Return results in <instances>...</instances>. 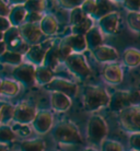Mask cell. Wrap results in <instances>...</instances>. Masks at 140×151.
Listing matches in <instances>:
<instances>
[{
	"instance_id": "obj_11",
	"label": "cell",
	"mask_w": 140,
	"mask_h": 151,
	"mask_svg": "<svg viewBox=\"0 0 140 151\" xmlns=\"http://www.w3.org/2000/svg\"><path fill=\"white\" fill-rule=\"evenodd\" d=\"M31 126L37 135H46L54 127V115L52 111L37 110L36 116Z\"/></svg>"
},
{
	"instance_id": "obj_40",
	"label": "cell",
	"mask_w": 140,
	"mask_h": 151,
	"mask_svg": "<svg viewBox=\"0 0 140 151\" xmlns=\"http://www.w3.org/2000/svg\"><path fill=\"white\" fill-rule=\"evenodd\" d=\"M121 6L127 12H140V1H123Z\"/></svg>"
},
{
	"instance_id": "obj_38",
	"label": "cell",
	"mask_w": 140,
	"mask_h": 151,
	"mask_svg": "<svg viewBox=\"0 0 140 151\" xmlns=\"http://www.w3.org/2000/svg\"><path fill=\"white\" fill-rule=\"evenodd\" d=\"M45 13H36V12H27V17H25V21L24 23H31V24H39L42 21L43 17Z\"/></svg>"
},
{
	"instance_id": "obj_13",
	"label": "cell",
	"mask_w": 140,
	"mask_h": 151,
	"mask_svg": "<svg viewBox=\"0 0 140 151\" xmlns=\"http://www.w3.org/2000/svg\"><path fill=\"white\" fill-rule=\"evenodd\" d=\"M103 81L110 86H118L124 80V69L121 64L114 63V64L104 65V68L101 72Z\"/></svg>"
},
{
	"instance_id": "obj_33",
	"label": "cell",
	"mask_w": 140,
	"mask_h": 151,
	"mask_svg": "<svg viewBox=\"0 0 140 151\" xmlns=\"http://www.w3.org/2000/svg\"><path fill=\"white\" fill-rule=\"evenodd\" d=\"M69 24L70 27H73V25H77L79 23L83 22L84 20L88 18V15L82 11L81 8H76L71 11H69Z\"/></svg>"
},
{
	"instance_id": "obj_29",
	"label": "cell",
	"mask_w": 140,
	"mask_h": 151,
	"mask_svg": "<svg viewBox=\"0 0 140 151\" xmlns=\"http://www.w3.org/2000/svg\"><path fill=\"white\" fill-rule=\"evenodd\" d=\"M18 138L14 129L10 124H0V144L8 145L15 141Z\"/></svg>"
},
{
	"instance_id": "obj_8",
	"label": "cell",
	"mask_w": 140,
	"mask_h": 151,
	"mask_svg": "<svg viewBox=\"0 0 140 151\" xmlns=\"http://www.w3.org/2000/svg\"><path fill=\"white\" fill-rule=\"evenodd\" d=\"M44 89L48 92H58L67 95L71 100L76 98L79 92V87L76 82L60 77H54V79L46 87H44Z\"/></svg>"
},
{
	"instance_id": "obj_37",
	"label": "cell",
	"mask_w": 140,
	"mask_h": 151,
	"mask_svg": "<svg viewBox=\"0 0 140 151\" xmlns=\"http://www.w3.org/2000/svg\"><path fill=\"white\" fill-rule=\"evenodd\" d=\"M83 1H78V0H61V1H58L57 4L58 6L61 8V9H65V10H69L71 11L76 8L81 7Z\"/></svg>"
},
{
	"instance_id": "obj_34",
	"label": "cell",
	"mask_w": 140,
	"mask_h": 151,
	"mask_svg": "<svg viewBox=\"0 0 140 151\" xmlns=\"http://www.w3.org/2000/svg\"><path fill=\"white\" fill-rule=\"evenodd\" d=\"M100 149H101L100 151H125L124 146L119 141L114 139H108V138H106L101 144Z\"/></svg>"
},
{
	"instance_id": "obj_43",
	"label": "cell",
	"mask_w": 140,
	"mask_h": 151,
	"mask_svg": "<svg viewBox=\"0 0 140 151\" xmlns=\"http://www.w3.org/2000/svg\"><path fill=\"white\" fill-rule=\"evenodd\" d=\"M7 49H6V45H4V42H0V55L1 54H4Z\"/></svg>"
},
{
	"instance_id": "obj_18",
	"label": "cell",
	"mask_w": 140,
	"mask_h": 151,
	"mask_svg": "<svg viewBox=\"0 0 140 151\" xmlns=\"http://www.w3.org/2000/svg\"><path fill=\"white\" fill-rule=\"evenodd\" d=\"M24 2H8L10 4V13H9V22L11 24V27H21L24 21H25V17H27V12L24 8Z\"/></svg>"
},
{
	"instance_id": "obj_50",
	"label": "cell",
	"mask_w": 140,
	"mask_h": 151,
	"mask_svg": "<svg viewBox=\"0 0 140 151\" xmlns=\"http://www.w3.org/2000/svg\"><path fill=\"white\" fill-rule=\"evenodd\" d=\"M53 151H58V150H53Z\"/></svg>"
},
{
	"instance_id": "obj_41",
	"label": "cell",
	"mask_w": 140,
	"mask_h": 151,
	"mask_svg": "<svg viewBox=\"0 0 140 151\" xmlns=\"http://www.w3.org/2000/svg\"><path fill=\"white\" fill-rule=\"evenodd\" d=\"M10 13V4L6 1H0V17L8 18Z\"/></svg>"
},
{
	"instance_id": "obj_21",
	"label": "cell",
	"mask_w": 140,
	"mask_h": 151,
	"mask_svg": "<svg viewBox=\"0 0 140 151\" xmlns=\"http://www.w3.org/2000/svg\"><path fill=\"white\" fill-rule=\"evenodd\" d=\"M62 41L70 47L72 53L75 54H83L87 50V43H85V37L83 35L77 34H68L61 38Z\"/></svg>"
},
{
	"instance_id": "obj_10",
	"label": "cell",
	"mask_w": 140,
	"mask_h": 151,
	"mask_svg": "<svg viewBox=\"0 0 140 151\" xmlns=\"http://www.w3.org/2000/svg\"><path fill=\"white\" fill-rule=\"evenodd\" d=\"M4 43L6 45V49L10 52H15L24 55L27 50L29 46L23 42L19 32V27H11L8 31L4 32Z\"/></svg>"
},
{
	"instance_id": "obj_14",
	"label": "cell",
	"mask_w": 140,
	"mask_h": 151,
	"mask_svg": "<svg viewBox=\"0 0 140 151\" xmlns=\"http://www.w3.org/2000/svg\"><path fill=\"white\" fill-rule=\"evenodd\" d=\"M119 19H121V15L117 11L111 12L96 21V25L104 34V36H110L117 33L119 29V22H121Z\"/></svg>"
},
{
	"instance_id": "obj_23",
	"label": "cell",
	"mask_w": 140,
	"mask_h": 151,
	"mask_svg": "<svg viewBox=\"0 0 140 151\" xmlns=\"http://www.w3.org/2000/svg\"><path fill=\"white\" fill-rule=\"evenodd\" d=\"M84 37H85V43H87V48L90 52L104 44V34L101 32L96 24L84 35Z\"/></svg>"
},
{
	"instance_id": "obj_15",
	"label": "cell",
	"mask_w": 140,
	"mask_h": 151,
	"mask_svg": "<svg viewBox=\"0 0 140 151\" xmlns=\"http://www.w3.org/2000/svg\"><path fill=\"white\" fill-rule=\"evenodd\" d=\"M91 54L95 60L103 65L114 64V63H117V60L119 59V54L117 49L106 44H103L98 48L93 49Z\"/></svg>"
},
{
	"instance_id": "obj_30",
	"label": "cell",
	"mask_w": 140,
	"mask_h": 151,
	"mask_svg": "<svg viewBox=\"0 0 140 151\" xmlns=\"http://www.w3.org/2000/svg\"><path fill=\"white\" fill-rule=\"evenodd\" d=\"M94 25H95L94 20L91 19L90 17H88L83 22L79 23L77 25H73V27H70V33L77 35H83L84 36Z\"/></svg>"
},
{
	"instance_id": "obj_7",
	"label": "cell",
	"mask_w": 140,
	"mask_h": 151,
	"mask_svg": "<svg viewBox=\"0 0 140 151\" xmlns=\"http://www.w3.org/2000/svg\"><path fill=\"white\" fill-rule=\"evenodd\" d=\"M35 66L27 63L17 66L12 68V79L17 81L21 87L31 88L35 86Z\"/></svg>"
},
{
	"instance_id": "obj_22",
	"label": "cell",
	"mask_w": 140,
	"mask_h": 151,
	"mask_svg": "<svg viewBox=\"0 0 140 151\" xmlns=\"http://www.w3.org/2000/svg\"><path fill=\"white\" fill-rule=\"evenodd\" d=\"M123 65L127 68H137L140 66V49L136 47H127L121 54Z\"/></svg>"
},
{
	"instance_id": "obj_9",
	"label": "cell",
	"mask_w": 140,
	"mask_h": 151,
	"mask_svg": "<svg viewBox=\"0 0 140 151\" xmlns=\"http://www.w3.org/2000/svg\"><path fill=\"white\" fill-rule=\"evenodd\" d=\"M37 113V109L33 104L21 101L14 105V112H13V118L12 122L18 125H31L34 121Z\"/></svg>"
},
{
	"instance_id": "obj_51",
	"label": "cell",
	"mask_w": 140,
	"mask_h": 151,
	"mask_svg": "<svg viewBox=\"0 0 140 151\" xmlns=\"http://www.w3.org/2000/svg\"><path fill=\"white\" fill-rule=\"evenodd\" d=\"M130 151H133V150H130Z\"/></svg>"
},
{
	"instance_id": "obj_17",
	"label": "cell",
	"mask_w": 140,
	"mask_h": 151,
	"mask_svg": "<svg viewBox=\"0 0 140 151\" xmlns=\"http://www.w3.org/2000/svg\"><path fill=\"white\" fill-rule=\"evenodd\" d=\"M58 44H59V40H54V43L52 44V46L49 47V49L47 50L43 63V66L48 68L52 71H55L58 66L62 65V58L60 56L59 53V48H58Z\"/></svg>"
},
{
	"instance_id": "obj_19",
	"label": "cell",
	"mask_w": 140,
	"mask_h": 151,
	"mask_svg": "<svg viewBox=\"0 0 140 151\" xmlns=\"http://www.w3.org/2000/svg\"><path fill=\"white\" fill-rule=\"evenodd\" d=\"M49 103L50 107L55 112L65 113L70 110L72 105V100L69 96L58 92H49Z\"/></svg>"
},
{
	"instance_id": "obj_28",
	"label": "cell",
	"mask_w": 140,
	"mask_h": 151,
	"mask_svg": "<svg viewBox=\"0 0 140 151\" xmlns=\"http://www.w3.org/2000/svg\"><path fill=\"white\" fill-rule=\"evenodd\" d=\"M114 11L115 10H114L113 2H111V1H96V6H95L93 14L91 15V19H93L94 21H98L101 18Z\"/></svg>"
},
{
	"instance_id": "obj_6",
	"label": "cell",
	"mask_w": 140,
	"mask_h": 151,
	"mask_svg": "<svg viewBox=\"0 0 140 151\" xmlns=\"http://www.w3.org/2000/svg\"><path fill=\"white\" fill-rule=\"evenodd\" d=\"M54 40L53 38L52 40H46V41H43L39 44H36L34 46H30L27 52L24 53V55H23L24 63L33 65L35 67L42 66L43 63H44V59H45L46 53H47L49 47L54 43Z\"/></svg>"
},
{
	"instance_id": "obj_24",
	"label": "cell",
	"mask_w": 140,
	"mask_h": 151,
	"mask_svg": "<svg viewBox=\"0 0 140 151\" xmlns=\"http://www.w3.org/2000/svg\"><path fill=\"white\" fill-rule=\"evenodd\" d=\"M45 141L41 137L27 138L19 144V151H45Z\"/></svg>"
},
{
	"instance_id": "obj_27",
	"label": "cell",
	"mask_w": 140,
	"mask_h": 151,
	"mask_svg": "<svg viewBox=\"0 0 140 151\" xmlns=\"http://www.w3.org/2000/svg\"><path fill=\"white\" fill-rule=\"evenodd\" d=\"M23 55L15 52H10L6 50L4 54L0 55V65H6V66H11V67H17L19 65L23 64Z\"/></svg>"
},
{
	"instance_id": "obj_25",
	"label": "cell",
	"mask_w": 140,
	"mask_h": 151,
	"mask_svg": "<svg viewBox=\"0 0 140 151\" xmlns=\"http://www.w3.org/2000/svg\"><path fill=\"white\" fill-rule=\"evenodd\" d=\"M20 91H21V86L17 81L8 78L2 79V84H1L2 98H14L19 94Z\"/></svg>"
},
{
	"instance_id": "obj_42",
	"label": "cell",
	"mask_w": 140,
	"mask_h": 151,
	"mask_svg": "<svg viewBox=\"0 0 140 151\" xmlns=\"http://www.w3.org/2000/svg\"><path fill=\"white\" fill-rule=\"evenodd\" d=\"M11 27V24L9 22L8 18H4V17H0V32H6Z\"/></svg>"
},
{
	"instance_id": "obj_35",
	"label": "cell",
	"mask_w": 140,
	"mask_h": 151,
	"mask_svg": "<svg viewBox=\"0 0 140 151\" xmlns=\"http://www.w3.org/2000/svg\"><path fill=\"white\" fill-rule=\"evenodd\" d=\"M1 115H2V121L1 124H10L13 118V112H14V105L10 103H4L0 106Z\"/></svg>"
},
{
	"instance_id": "obj_16",
	"label": "cell",
	"mask_w": 140,
	"mask_h": 151,
	"mask_svg": "<svg viewBox=\"0 0 140 151\" xmlns=\"http://www.w3.org/2000/svg\"><path fill=\"white\" fill-rule=\"evenodd\" d=\"M130 106V100H129V91L127 90H117L110 96V103L108 106L112 112H117L125 110L126 107Z\"/></svg>"
},
{
	"instance_id": "obj_4",
	"label": "cell",
	"mask_w": 140,
	"mask_h": 151,
	"mask_svg": "<svg viewBox=\"0 0 140 151\" xmlns=\"http://www.w3.org/2000/svg\"><path fill=\"white\" fill-rule=\"evenodd\" d=\"M62 65L76 79L80 81L87 80L92 73L91 67L88 64L87 58L83 54H70L64 60Z\"/></svg>"
},
{
	"instance_id": "obj_45",
	"label": "cell",
	"mask_w": 140,
	"mask_h": 151,
	"mask_svg": "<svg viewBox=\"0 0 140 151\" xmlns=\"http://www.w3.org/2000/svg\"><path fill=\"white\" fill-rule=\"evenodd\" d=\"M0 151H8V146L0 144Z\"/></svg>"
},
{
	"instance_id": "obj_32",
	"label": "cell",
	"mask_w": 140,
	"mask_h": 151,
	"mask_svg": "<svg viewBox=\"0 0 140 151\" xmlns=\"http://www.w3.org/2000/svg\"><path fill=\"white\" fill-rule=\"evenodd\" d=\"M46 1H25L24 2V8L27 12H36V13H45L46 10Z\"/></svg>"
},
{
	"instance_id": "obj_47",
	"label": "cell",
	"mask_w": 140,
	"mask_h": 151,
	"mask_svg": "<svg viewBox=\"0 0 140 151\" xmlns=\"http://www.w3.org/2000/svg\"><path fill=\"white\" fill-rule=\"evenodd\" d=\"M1 84H2V79L0 78V100L2 98V94H1Z\"/></svg>"
},
{
	"instance_id": "obj_26",
	"label": "cell",
	"mask_w": 140,
	"mask_h": 151,
	"mask_svg": "<svg viewBox=\"0 0 140 151\" xmlns=\"http://www.w3.org/2000/svg\"><path fill=\"white\" fill-rule=\"evenodd\" d=\"M54 72L43 65L35 68V84L38 87H46L54 79Z\"/></svg>"
},
{
	"instance_id": "obj_20",
	"label": "cell",
	"mask_w": 140,
	"mask_h": 151,
	"mask_svg": "<svg viewBox=\"0 0 140 151\" xmlns=\"http://www.w3.org/2000/svg\"><path fill=\"white\" fill-rule=\"evenodd\" d=\"M38 25H39V29H41L44 36L53 37L54 35H56V33L58 32L59 23H58L57 18L53 13H45Z\"/></svg>"
},
{
	"instance_id": "obj_46",
	"label": "cell",
	"mask_w": 140,
	"mask_h": 151,
	"mask_svg": "<svg viewBox=\"0 0 140 151\" xmlns=\"http://www.w3.org/2000/svg\"><path fill=\"white\" fill-rule=\"evenodd\" d=\"M4 32H0V42H4Z\"/></svg>"
},
{
	"instance_id": "obj_39",
	"label": "cell",
	"mask_w": 140,
	"mask_h": 151,
	"mask_svg": "<svg viewBox=\"0 0 140 151\" xmlns=\"http://www.w3.org/2000/svg\"><path fill=\"white\" fill-rule=\"evenodd\" d=\"M95 6H96V1H94V0H88V1H83L80 8L82 9V11H83L88 17L91 18V15L93 14V12H94Z\"/></svg>"
},
{
	"instance_id": "obj_31",
	"label": "cell",
	"mask_w": 140,
	"mask_h": 151,
	"mask_svg": "<svg viewBox=\"0 0 140 151\" xmlns=\"http://www.w3.org/2000/svg\"><path fill=\"white\" fill-rule=\"evenodd\" d=\"M126 23L131 32L140 34V12H127Z\"/></svg>"
},
{
	"instance_id": "obj_49",
	"label": "cell",
	"mask_w": 140,
	"mask_h": 151,
	"mask_svg": "<svg viewBox=\"0 0 140 151\" xmlns=\"http://www.w3.org/2000/svg\"><path fill=\"white\" fill-rule=\"evenodd\" d=\"M12 151H19V150H12Z\"/></svg>"
},
{
	"instance_id": "obj_36",
	"label": "cell",
	"mask_w": 140,
	"mask_h": 151,
	"mask_svg": "<svg viewBox=\"0 0 140 151\" xmlns=\"http://www.w3.org/2000/svg\"><path fill=\"white\" fill-rule=\"evenodd\" d=\"M128 145L130 150L140 151V132L128 134Z\"/></svg>"
},
{
	"instance_id": "obj_3",
	"label": "cell",
	"mask_w": 140,
	"mask_h": 151,
	"mask_svg": "<svg viewBox=\"0 0 140 151\" xmlns=\"http://www.w3.org/2000/svg\"><path fill=\"white\" fill-rule=\"evenodd\" d=\"M108 134V125L104 117L98 114H92L87 123V138L94 147H100Z\"/></svg>"
},
{
	"instance_id": "obj_12",
	"label": "cell",
	"mask_w": 140,
	"mask_h": 151,
	"mask_svg": "<svg viewBox=\"0 0 140 151\" xmlns=\"http://www.w3.org/2000/svg\"><path fill=\"white\" fill-rule=\"evenodd\" d=\"M19 32L23 42L29 47L30 46H34L36 44H39V43L43 42L44 35H43L38 24L23 23L21 27H19Z\"/></svg>"
},
{
	"instance_id": "obj_2",
	"label": "cell",
	"mask_w": 140,
	"mask_h": 151,
	"mask_svg": "<svg viewBox=\"0 0 140 151\" xmlns=\"http://www.w3.org/2000/svg\"><path fill=\"white\" fill-rule=\"evenodd\" d=\"M108 92L101 86L88 84L82 92V101H83L84 110L89 113H95L108 106L110 103Z\"/></svg>"
},
{
	"instance_id": "obj_44",
	"label": "cell",
	"mask_w": 140,
	"mask_h": 151,
	"mask_svg": "<svg viewBox=\"0 0 140 151\" xmlns=\"http://www.w3.org/2000/svg\"><path fill=\"white\" fill-rule=\"evenodd\" d=\"M81 151H100V150H98L95 147H85V148H83Z\"/></svg>"
},
{
	"instance_id": "obj_48",
	"label": "cell",
	"mask_w": 140,
	"mask_h": 151,
	"mask_svg": "<svg viewBox=\"0 0 140 151\" xmlns=\"http://www.w3.org/2000/svg\"><path fill=\"white\" fill-rule=\"evenodd\" d=\"M1 121H2V115H1V110H0V124H1Z\"/></svg>"
},
{
	"instance_id": "obj_5",
	"label": "cell",
	"mask_w": 140,
	"mask_h": 151,
	"mask_svg": "<svg viewBox=\"0 0 140 151\" xmlns=\"http://www.w3.org/2000/svg\"><path fill=\"white\" fill-rule=\"evenodd\" d=\"M121 128L127 134L140 132V104L130 105L117 115Z\"/></svg>"
},
{
	"instance_id": "obj_1",
	"label": "cell",
	"mask_w": 140,
	"mask_h": 151,
	"mask_svg": "<svg viewBox=\"0 0 140 151\" xmlns=\"http://www.w3.org/2000/svg\"><path fill=\"white\" fill-rule=\"evenodd\" d=\"M50 134L54 141L61 146H77L83 144L81 132L72 121L65 119L57 123L54 125Z\"/></svg>"
}]
</instances>
